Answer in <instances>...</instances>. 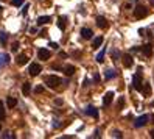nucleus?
Wrapping results in <instances>:
<instances>
[{"label":"nucleus","instance_id":"obj_12","mask_svg":"<svg viewBox=\"0 0 154 139\" xmlns=\"http://www.w3.org/2000/svg\"><path fill=\"white\" fill-rule=\"evenodd\" d=\"M97 25L100 27V28H107V27H109L107 21H106L103 16H98V17H97Z\"/></svg>","mask_w":154,"mask_h":139},{"label":"nucleus","instance_id":"obj_36","mask_svg":"<svg viewBox=\"0 0 154 139\" xmlns=\"http://www.w3.org/2000/svg\"><path fill=\"white\" fill-rule=\"evenodd\" d=\"M59 56H61V58H67V55H65L64 52H61V53H59Z\"/></svg>","mask_w":154,"mask_h":139},{"label":"nucleus","instance_id":"obj_33","mask_svg":"<svg viewBox=\"0 0 154 139\" xmlns=\"http://www.w3.org/2000/svg\"><path fill=\"white\" fill-rule=\"evenodd\" d=\"M89 84H90V80L86 78V80H84V84H83V86H89Z\"/></svg>","mask_w":154,"mask_h":139},{"label":"nucleus","instance_id":"obj_2","mask_svg":"<svg viewBox=\"0 0 154 139\" xmlns=\"http://www.w3.org/2000/svg\"><path fill=\"white\" fill-rule=\"evenodd\" d=\"M45 84H47L48 88H53V89H56L58 86L61 84V78L59 77H56V75H50L45 78Z\"/></svg>","mask_w":154,"mask_h":139},{"label":"nucleus","instance_id":"obj_38","mask_svg":"<svg viewBox=\"0 0 154 139\" xmlns=\"http://www.w3.org/2000/svg\"><path fill=\"white\" fill-rule=\"evenodd\" d=\"M149 2H151V5H154V0H149Z\"/></svg>","mask_w":154,"mask_h":139},{"label":"nucleus","instance_id":"obj_30","mask_svg":"<svg viewBox=\"0 0 154 139\" xmlns=\"http://www.w3.org/2000/svg\"><path fill=\"white\" fill-rule=\"evenodd\" d=\"M112 136H114V138H121V131H114Z\"/></svg>","mask_w":154,"mask_h":139},{"label":"nucleus","instance_id":"obj_40","mask_svg":"<svg viewBox=\"0 0 154 139\" xmlns=\"http://www.w3.org/2000/svg\"><path fill=\"white\" fill-rule=\"evenodd\" d=\"M151 119H153V121H154V114H153V117H151Z\"/></svg>","mask_w":154,"mask_h":139},{"label":"nucleus","instance_id":"obj_14","mask_svg":"<svg viewBox=\"0 0 154 139\" xmlns=\"http://www.w3.org/2000/svg\"><path fill=\"white\" fill-rule=\"evenodd\" d=\"M16 63L19 66H25L26 63H28V56H26V55H19L17 60H16Z\"/></svg>","mask_w":154,"mask_h":139},{"label":"nucleus","instance_id":"obj_32","mask_svg":"<svg viewBox=\"0 0 154 139\" xmlns=\"http://www.w3.org/2000/svg\"><path fill=\"white\" fill-rule=\"evenodd\" d=\"M11 49H13V52H17V49H19V42H14Z\"/></svg>","mask_w":154,"mask_h":139},{"label":"nucleus","instance_id":"obj_34","mask_svg":"<svg viewBox=\"0 0 154 139\" xmlns=\"http://www.w3.org/2000/svg\"><path fill=\"white\" fill-rule=\"evenodd\" d=\"M50 47H52V49H58V44H56V42H52V44H50Z\"/></svg>","mask_w":154,"mask_h":139},{"label":"nucleus","instance_id":"obj_23","mask_svg":"<svg viewBox=\"0 0 154 139\" xmlns=\"http://www.w3.org/2000/svg\"><path fill=\"white\" fill-rule=\"evenodd\" d=\"M65 22H67V19L61 16L59 19H58V27H59L61 30H65Z\"/></svg>","mask_w":154,"mask_h":139},{"label":"nucleus","instance_id":"obj_24","mask_svg":"<svg viewBox=\"0 0 154 139\" xmlns=\"http://www.w3.org/2000/svg\"><path fill=\"white\" fill-rule=\"evenodd\" d=\"M5 117H6V111H5V106H3V103L0 102V122H2V121H5Z\"/></svg>","mask_w":154,"mask_h":139},{"label":"nucleus","instance_id":"obj_29","mask_svg":"<svg viewBox=\"0 0 154 139\" xmlns=\"http://www.w3.org/2000/svg\"><path fill=\"white\" fill-rule=\"evenodd\" d=\"M22 2H24V0H13V5H14V6H20Z\"/></svg>","mask_w":154,"mask_h":139},{"label":"nucleus","instance_id":"obj_3","mask_svg":"<svg viewBox=\"0 0 154 139\" xmlns=\"http://www.w3.org/2000/svg\"><path fill=\"white\" fill-rule=\"evenodd\" d=\"M28 72H30V75H31V77L39 75L42 72V66L37 64V63H31V64H30V67H28Z\"/></svg>","mask_w":154,"mask_h":139},{"label":"nucleus","instance_id":"obj_10","mask_svg":"<svg viewBox=\"0 0 154 139\" xmlns=\"http://www.w3.org/2000/svg\"><path fill=\"white\" fill-rule=\"evenodd\" d=\"M9 55L8 53H0V67H3V66L9 64Z\"/></svg>","mask_w":154,"mask_h":139},{"label":"nucleus","instance_id":"obj_15","mask_svg":"<svg viewBox=\"0 0 154 139\" xmlns=\"http://www.w3.org/2000/svg\"><path fill=\"white\" fill-rule=\"evenodd\" d=\"M101 44H103V36H97L94 41H92V49H98Z\"/></svg>","mask_w":154,"mask_h":139},{"label":"nucleus","instance_id":"obj_17","mask_svg":"<svg viewBox=\"0 0 154 139\" xmlns=\"http://www.w3.org/2000/svg\"><path fill=\"white\" fill-rule=\"evenodd\" d=\"M117 77V72L114 71V69H109V71H106V75H104V78L106 80H112Z\"/></svg>","mask_w":154,"mask_h":139},{"label":"nucleus","instance_id":"obj_11","mask_svg":"<svg viewBox=\"0 0 154 139\" xmlns=\"http://www.w3.org/2000/svg\"><path fill=\"white\" fill-rule=\"evenodd\" d=\"M140 50L143 52L145 56H151L153 55V45L151 44H145L143 47H140Z\"/></svg>","mask_w":154,"mask_h":139},{"label":"nucleus","instance_id":"obj_26","mask_svg":"<svg viewBox=\"0 0 154 139\" xmlns=\"http://www.w3.org/2000/svg\"><path fill=\"white\" fill-rule=\"evenodd\" d=\"M123 105H125V97H120V99H118V105H117V108H118V110H121Z\"/></svg>","mask_w":154,"mask_h":139},{"label":"nucleus","instance_id":"obj_8","mask_svg":"<svg viewBox=\"0 0 154 139\" xmlns=\"http://www.w3.org/2000/svg\"><path fill=\"white\" fill-rule=\"evenodd\" d=\"M121 61H123V66H125V67H131V66L134 64V60H132V56H131L129 53H126V55H123Z\"/></svg>","mask_w":154,"mask_h":139},{"label":"nucleus","instance_id":"obj_20","mask_svg":"<svg viewBox=\"0 0 154 139\" xmlns=\"http://www.w3.org/2000/svg\"><path fill=\"white\" fill-rule=\"evenodd\" d=\"M64 72H65V75H69V77L73 75V74H75V66H65Z\"/></svg>","mask_w":154,"mask_h":139},{"label":"nucleus","instance_id":"obj_7","mask_svg":"<svg viewBox=\"0 0 154 139\" xmlns=\"http://www.w3.org/2000/svg\"><path fill=\"white\" fill-rule=\"evenodd\" d=\"M112 99H114V92H112V91L106 92L104 97H103V105H104V106H109L111 103H112Z\"/></svg>","mask_w":154,"mask_h":139},{"label":"nucleus","instance_id":"obj_27","mask_svg":"<svg viewBox=\"0 0 154 139\" xmlns=\"http://www.w3.org/2000/svg\"><path fill=\"white\" fill-rule=\"evenodd\" d=\"M2 138H5V139H11V138H14V134H11L9 131H5V133L2 134Z\"/></svg>","mask_w":154,"mask_h":139},{"label":"nucleus","instance_id":"obj_25","mask_svg":"<svg viewBox=\"0 0 154 139\" xmlns=\"http://www.w3.org/2000/svg\"><path fill=\"white\" fill-rule=\"evenodd\" d=\"M0 42H2V44H6V42H8V34L5 31H0Z\"/></svg>","mask_w":154,"mask_h":139},{"label":"nucleus","instance_id":"obj_5","mask_svg":"<svg viewBox=\"0 0 154 139\" xmlns=\"http://www.w3.org/2000/svg\"><path fill=\"white\" fill-rule=\"evenodd\" d=\"M132 84H134V89L142 91V86H143V83H142V77H140V74H136V75L132 77Z\"/></svg>","mask_w":154,"mask_h":139},{"label":"nucleus","instance_id":"obj_19","mask_svg":"<svg viewBox=\"0 0 154 139\" xmlns=\"http://www.w3.org/2000/svg\"><path fill=\"white\" fill-rule=\"evenodd\" d=\"M30 91H31V84H30L28 81H25L24 84H22V92H24L25 95H28Z\"/></svg>","mask_w":154,"mask_h":139},{"label":"nucleus","instance_id":"obj_16","mask_svg":"<svg viewBox=\"0 0 154 139\" xmlns=\"http://www.w3.org/2000/svg\"><path fill=\"white\" fill-rule=\"evenodd\" d=\"M142 92H143L145 97H149V95H151V86H149L148 83H145L143 86H142Z\"/></svg>","mask_w":154,"mask_h":139},{"label":"nucleus","instance_id":"obj_13","mask_svg":"<svg viewBox=\"0 0 154 139\" xmlns=\"http://www.w3.org/2000/svg\"><path fill=\"white\" fill-rule=\"evenodd\" d=\"M92 30L90 28H86V27H84V28H81V36L84 38V39H90L92 38Z\"/></svg>","mask_w":154,"mask_h":139},{"label":"nucleus","instance_id":"obj_9","mask_svg":"<svg viewBox=\"0 0 154 139\" xmlns=\"http://www.w3.org/2000/svg\"><path fill=\"white\" fill-rule=\"evenodd\" d=\"M84 113H86L87 116H90V117H94V119L98 117V110H97V108H94V106H87Z\"/></svg>","mask_w":154,"mask_h":139},{"label":"nucleus","instance_id":"obj_28","mask_svg":"<svg viewBox=\"0 0 154 139\" xmlns=\"http://www.w3.org/2000/svg\"><path fill=\"white\" fill-rule=\"evenodd\" d=\"M34 92H36V94H41V92H44V86H36Z\"/></svg>","mask_w":154,"mask_h":139},{"label":"nucleus","instance_id":"obj_4","mask_svg":"<svg viewBox=\"0 0 154 139\" xmlns=\"http://www.w3.org/2000/svg\"><path fill=\"white\" fill-rule=\"evenodd\" d=\"M148 121H149V117H148L146 114H143V116H140V117L136 119V122H134V127H136V128H142V127H145L146 123H148Z\"/></svg>","mask_w":154,"mask_h":139},{"label":"nucleus","instance_id":"obj_31","mask_svg":"<svg viewBox=\"0 0 154 139\" xmlns=\"http://www.w3.org/2000/svg\"><path fill=\"white\" fill-rule=\"evenodd\" d=\"M28 8H30V5L26 3V5L24 6V8H22V14H26V11H28Z\"/></svg>","mask_w":154,"mask_h":139},{"label":"nucleus","instance_id":"obj_22","mask_svg":"<svg viewBox=\"0 0 154 139\" xmlns=\"http://www.w3.org/2000/svg\"><path fill=\"white\" fill-rule=\"evenodd\" d=\"M6 105H8V108H14V106L17 105V99L8 97V100H6Z\"/></svg>","mask_w":154,"mask_h":139},{"label":"nucleus","instance_id":"obj_18","mask_svg":"<svg viewBox=\"0 0 154 139\" xmlns=\"http://www.w3.org/2000/svg\"><path fill=\"white\" fill-rule=\"evenodd\" d=\"M52 19H50V16H42V17H37V25H45L47 22H50Z\"/></svg>","mask_w":154,"mask_h":139},{"label":"nucleus","instance_id":"obj_21","mask_svg":"<svg viewBox=\"0 0 154 139\" xmlns=\"http://www.w3.org/2000/svg\"><path fill=\"white\" fill-rule=\"evenodd\" d=\"M104 53H106V49H103L101 52H100L98 55L95 56V60H97V63H103V61H104Z\"/></svg>","mask_w":154,"mask_h":139},{"label":"nucleus","instance_id":"obj_37","mask_svg":"<svg viewBox=\"0 0 154 139\" xmlns=\"http://www.w3.org/2000/svg\"><path fill=\"white\" fill-rule=\"evenodd\" d=\"M151 138H154V130L151 131Z\"/></svg>","mask_w":154,"mask_h":139},{"label":"nucleus","instance_id":"obj_39","mask_svg":"<svg viewBox=\"0 0 154 139\" xmlns=\"http://www.w3.org/2000/svg\"><path fill=\"white\" fill-rule=\"evenodd\" d=\"M2 10H3V8H2V6H0V13H2Z\"/></svg>","mask_w":154,"mask_h":139},{"label":"nucleus","instance_id":"obj_35","mask_svg":"<svg viewBox=\"0 0 154 139\" xmlns=\"http://www.w3.org/2000/svg\"><path fill=\"white\" fill-rule=\"evenodd\" d=\"M118 56H120V53H118L117 50H115V52H114V58H118Z\"/></svg>","mask_w":154,"mask_h":139},{"label":"nucleus","instance_id":"obj_6","mask_svg":"<svg viewBox=\"0 0 154 139\" xmlns=\"http://www.w3.org/2000/svg\"><path fill=\"white\" fill-rule=\"evenodd\" d=\"M37 56H39V60H42V61L50 60V50H47V49H39V50H37Z\"/></svg>","mask_w":154,"mask_h":139},{"label":"nucleus","instance_id":"obj_1","mask_svg":"<svg viewBox=\"0 0 154 139\" xmlns=\"http://www.w3.org/2000/svg\"><path fill=\"white\" fill-rule=\"evenodd\" d=\"M148 14H149V11L143 5H137L136 10H134V17H136V19H145Z\"/></svg>","mask_w":154,"mask_h":139}]
</instances>
